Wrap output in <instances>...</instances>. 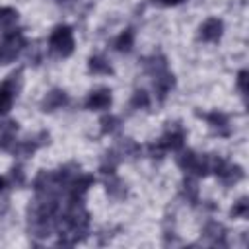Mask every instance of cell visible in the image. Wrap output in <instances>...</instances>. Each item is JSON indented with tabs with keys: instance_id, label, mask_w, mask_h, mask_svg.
Instances as JSON below:
<instances>
[{
	"instance_id": "1",
	"label": "cell",
	"mask_w": 249,
	"mask_h": 249,
	"mask_svg": "<svg viewBox=\"0 0 249 249\" xmlns=\"http://www.w3.org/2000/svg\"><path fill=\"white\" fill-rule=\"evenodd\" d=\"M49 47L51 51L56 54V56H68L72 54L74 51V37H72V31L68 25H58L53 33H51V39H49Z\"/></svg>"
},
{
	"instance_id": "2",
	"label": "cell",
	"mask_w": 249,
	"mask_h": 249,
	"mask_svg": "<svg viewBox=\"0 0 249 249\" xmlns=\"http://www.w3.org/2000/svg\"><path fill=\"white\" fill-rule=\"evenodd\" d=\"M25 47V39L21 35V31H10L4 35L2 43H0V64H8L12 62L21 49Z\"/></svg>"
},
{
	"instance_id": "3",
	"label": "cell",
	"mask_w": 249,
	"mask_h": 249,
	"mask_svg": "<svg viewBox=\"0 0 249 249\" xmlns=\"http://www.w3.org/2000/svg\"><path fill=\"white\" fill-rule=\"evenodd\" d=\"M224 226L218 224V222H208L202 230V237H204V243L208 245H226L224 241Z\"/></svg>"
},
{
	"instance_id": "4",
	"label": "cell",
	"mask_w": 249,
	"mask_h": 249,
	"mask_svg": "<svg viewBox=\"0 0 249 249\" xmlns=\"http://www.w3.org/2000/svg\"><path fill=\"white\" fill-rule=\"evenodd\" d=\"M222 29H224V23H222L220 19H216V18H210V19H206V21L200 25L198 37H200L202 41H218L220 35H222Z\"/></svg>"
},
{
	"instance_id": "5",
	"label": "cell",
	"mask_w": 249,
	"mask_h": 249,
	"mask_svg": "<svg viewBox=\"0 0 249 249\" xmlns=\"http://www.w3.org/2000/svg\"><path fill=\"white\" fill-rule=\"evenodd\" d=\"M68 103V95L62 91V89H53V91H49L47 95H45V99L41 101V109L43 111H56V109H60V107H64Z\"/></svg>"
},
{
	"instance_id": "6",
	"label": "cell",
	"mask_w": 249,
	"mask_h": 249,
	"mask_svg": "<svg viewBox=\"0 0 249 249\" xmlns=\"http://www.w3.org/2000/svg\"><path fill=\"white\" fill-rule=\"evenodd\" d=\"M111 105V91L109 89H97L91 91L89 97L86 99V107L91 111H103Z\"/></svg>"
},
{
	"instance_id": "7",
	"label": "cell",
	"mask_w": 249,
	"mask_h": 249,
	"mask_svg": "<svg viewBox=\"0 0 249 249\" xmlns=\"http://www.w3.org/2000/svg\"><path fill=\"white\" fill-rule=\"evenodd\" d=\"M160 142H161V146H163L165 150L177 152V150H181L183 144H185V134H183L181 128H169V130L160 138Z\"/></svg>"
},
{
	"instance_id": "8",
	"label": "cell",
	"mask_w": 249,
	"mask_h": 249,
	"mask_svg": "<svg viewBox=\"0 0 249 249\" xmlns=\"http://www.w3.org/2000/svg\"><path fill=\"white\" fill-rule=\"evenodd\" d=\"M16 132H18V123H14V121H4V123H0V148H2V150L14 148Z\"/></svg>"
},
{
	"instance_id": "9",
	"label": "cell",
	"mask_w": 249,
	"mask_h": 249,
	"mask_svg": "<svg viewBox=\"0 0 249 249\" xmlns=\"http://www.w3.org/2000/svg\"><path fill=\"white\" fill-rule=\"evenodd\" d=\"M218 175H220L224 185H233L243 177V171H241L239 165H230V163L224 161V165L218 169Z\"/></svg>"
},
{
	"instance_id": "10",
	"label": "cell",
	"mask_w": 249,
	"mask_h": 249,
	"mask_svg": "<svg viewBox=\"0 0 249 249\" xmlns=\"http://www.w3.org/2000/svg\"><path fill=\"white\" fill-rule=\"evenodd\" d=\"M154 78H156V80H154V88H156V91H158V97L163 99V97L167 95V91L173 88L175 80H173L171 74H167V70L161 72V74H158V76H154Z\"/></svg>"
},
{
	"instance_id": "11",
	"label": "cell",
	"mask_w": 249,
	"mask_h": 249,
	"mask_svg": "<svg viewBox=\"0 0 249 249\" xmlns=\"http://www.w3.org/2000/svg\"><path fill=\"white\" fill-rule=\"evenodd\" d=\"M105 187H107V193L115 198H123L126 195V189H124L123 181L119 177H115V173H109V177L105 179Z\"/></svg>"
},
{
	"instance_id": "12",
	"label": "cell",
	"mask_w": 249,
	"mask_h": 249,
	"mask_svg": "<svg viewBox=\"0 0 249 249\" xmlns=\"http://www.w3.org/2000/svg\"><path fill=\"white\" fill-rule=\"evenodd\" d=\"M132 43H134V33H132L130 29H126V31H123V33L115 39L113 47H115V51H119V53H128V51L132 49Z\"/></svg>"
},
{
	"instance_id": "13",
	"label": "cell",
	"mask_w": 249,
	"mask_h": 249,
	"mask_svg": "<svg viewBox=\"0 0 249 249\" xmlns=\"http://www.w3.org/2000/svg\"><path fill=\"white\" fill-rule=\"evenodd\" d=\"M204 119L208 121V124L214 130H218L220 134H228V119H226V115H222V113H210Z\"/></svg>"
},
{
	"instance_id": "14",
	"label": "cell",
	"mask_w": 249,
	"mask_h": 249,
	"mask_svg": "<svg viewBox=\"0 0 249 249\" xmlns=\"http://www.w3.org/2000/svg\"><path fill=\"white\" fill-rule=\"evenodd\" d=\"M18 21V12L14 8H0V29H12Z\"/></svg>"
},
{
	"instance_id": "15",
	"label": "cell",
	"mask_w": 249,
	"mask_h": 249,
	"mask_svg": "<svg viewBox=\"0 0 249 249\" xmlns=\"http://www.w3.org/2000/svg\"><path fill=\"white\" fill-rule=\"evenodd\" d=\"M89 70L93 74H111V64L103 56H91L89 58Z\"/></svg>"
},
{
	"instance_id": "16",
	"label": "cell",
	"mask_w": 249,
	"mask_h": 249,
	"mask_svg": "<svg viewBox=\"0 0 249 249\" xmlns=\"http://www.w3.org/2000/svg\"><path fill=\"white\" fill-rule=\"evenodd\" d=\"M167 64H165V58L163 56H152L146 60V70L152 74V76H158L161 72H165Z\"/></svg>"
},
{
	"instance_id": "17",
	"label": "cell",
	"mask_w": 249,
	"mask_h": 249,
	"mask_svg": "<svg viewBox=\"0 0 249 249\" xmlns=\"http://www.w3.org/2000/svg\"><path fill=\"white\" fill-rule=\"evenodd\" d=\"M148 103H150V97H148V93L144 89H136L132 93V99H130V107L132 109H144V107H148Z\"/></svg>"
},
{
	"instance_id": "18",
	"label": "cell",
	"mask_w": 249,
	"mask_h": 249,
	"mask_svg": "<svg viewBox=\"0 0 249 249\" xmlns=\"http://www.w3.org/2000/svg\"><path fill=\"white\" fill-rule=\"evenodd\" d=\"M119 128V119L115 117V115H105L103 119H101V132L103 134H111V132H115Z\"/></svg>"
},
{
	"instance_id": "19",
	"label": "cell",
	"mask_w": 249,
	"mask_h": 249,
	"mask_svg": "<svg viewBox=\"0 0 249 249\" xmlns=\"http://www.w3.org/2000/svg\"><path fill=\"white\" fill-rule=\"evenodd\" d=\"M12 101H14V93L10 89H6V88H0V115L10 111Z\"/></svg>"
},
{
	"instance_id": "20",
	"label": "cell",
	"mask_w": 249,
	"mask_h": 249,
	"mask_svg": "<svg viewBox=\"0 0 249 249\" xmlns=\"http://www.w3.org/2000/svg\"><path fill=\"white\" fill-rule=\"evenodd\" d=\"M185 196H187L191 202H196V198H198V187H196V181H193V179H185Z\"/></svg>"
},
{
	"instance_id": "21",
	"label": "cell",
	"mask_w": 249,
	"mask_h": 249,
	"mask_svg": "<svg viewBox=\"0 0 249 249\" xmlns=\"http://www.w3.org/2000/svg\"><path fill=\"white\" fill-rule=\"evenodd\" d=\"M249 212V204H247V198H241L239 202L233 204L231 208V218H245Z\"/></svg>"
},
{
	"instance_id": "22",
	"label": "cell",
	"mask_w": 249,
	"mask_h": 249,
	"mask_svg": "<svg viewBox=\"0 0 249 249\" xmlns=\"http://www.w3.org/2000/svg\"><path fill=\"white\" fill-rule=\"evenodd\" d=\"M23 181H25V175H23L21 167H14V169L10 171V175H8V183H10V185H16V187H21Z\"/></svg>"
},
{
	"instance_id": "23",
	"label": "cell",
	"mask_w": 249,
	"mask_h": 249,
	"mask_svg": "<svg viewBox=\"0 0 249 249\" xmlns=\"http://www.w3.org/2000/svg\"><path fill=\"white\" fill-rule=\"evenodd\" d=\"M237 88H239L241 95H247V70H241L237 74Z\"/></svg>"
},
{
	"instance_id": "24",
	"label": "cell",
	"mask_w": 249,
	"mask_h": 249,
	"mask_svg": "<svg viewBox=\"0 0 249 249\" xmlns=\"http://www.w3.org/2000/svg\"><path fill=\"white\" fill-rule=\"evenodd\" d=\"M154 4H160V6H177L181 4L183 0H152Z\"/></svg>"
},
{
	"instance_id": "25",
	"label": "cell",
	"mask_w": 249,
	"mask_h": 249,
	"mask_svg": "<svg viewBox=\"0 0 249 249\" xmlns=\"http://www.w3.org/2000/svg\"><path fill=\"white\" fill-rule=\"evenodd\" d=\"M6 185H8V179L6 177H0V193L6 189Z\"/></svg>"
},
{
	"instance_id": "26",
	"label": "cell",
	"mask_w": 249,
	"mask_h": 249,
	"mask_svg": "<svg viewBox=\"0 0 249 249\" xmlns=\"http://www.w3.org/2000/svg\"><path fill=\"white\" fill-rule=\"evenodd\" d=\"M58 2H64V0H58Z\"/></svg>"
}]
</instances>
